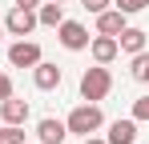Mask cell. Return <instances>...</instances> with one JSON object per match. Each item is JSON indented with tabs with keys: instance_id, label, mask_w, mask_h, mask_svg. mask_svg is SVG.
Here are the masks:
<instances>
[{
	"instance_id": "5b68a950",
	"label": "cell",
	"mask_w": 149,
	"mask_h": 144,
	"mask_svg": "<svg viewBox=\"0 0 149 144\" xmlns=\"http://www.w3.org/2000/svg\"><path fill=\"white\" fill-rule=\"evenodd\" d=\"M36 60H45L36 40H24V36H20L16 44H8V64H12V68H32Z\"/></svg>"
},
{
	"instance_id": "ac0fdd59",
	"label": "cell",
	"mask_w": 149,
	"mask_h": 144,
	"mask_svg": "<svg viewBox=\"0 0 149 144\" xmlns=\"http://www.w3.org/2000/svg\"><path fill=\"white\" fill-rule=\"evenodd\" d=\"M109 4H113V0H81V8H85V12H93V16H97V12H105Z\"/></svg>"
},
{
	"instance_id": "44dd1931",
	"label": "cell",
	"mask_w": 149,
	"mask_h": 144,
	"mask_svg": "<svg viewBox=\"0 0 149 144\" xmlns=\"http://www.w3.org/2000/svg\"><path fill=\"white\" fill-rule=\"evenodd\" d=\"M16 4H24V8H36V4H40V0H16Z\"/></svg>"
},
{
	"instance_id": "ba28073f",
	"label": "cell",
	"mask_w": 149,
	"mask_h": 144,
	"mask_svg": "<svg viewBox=\"0 0 149 144\" xmlns=\"http://www.w3.org/2000/svg\"><path fill=\"white\" fill-rule=\"evenodd\" d=\"M28 120V100H20V96H4L0 100V124H24Z\"/></svg>"
},
{
	"instance_id": "8992f818",
	"label": "cell",
	"mask_w": 149,
	"mask_h": 144,
	"mask_svg": "<svg viewBox=\"0 0 149 144\" xmlns=\"http://www.w3.org/2000/svg\"><path fill=\"white\" fill-rule=\"evenodd\" d=\"M61 80H65V68H61V64H52V60H36V64H32V84H36L40 92L61 88Z\"/></svg>"
},
{
	"instance_id": "ffe728a7",
	"label": "cell",
	"mask_w": 149,
	"mask_h": 144,
	"mask_svg": "<svg viewBox=\"0 0 149 144\" xmlns=\"http://www.w3.org/2000/svg\"><path fill=\"white\" fill-rule=\"evenodd\" d=\"M81 144H105V136H97V132H93V136H81Z\"/></svg>"
},
{
	"instance_id": "30bf717a",
	"label": "cell",
	"mask_w": 149,
	"mask_h": 144,
	"mask_svg": "<svg viewBox=\"0 0 149 144\" xmlns=\"http://www.w3.org/2000/svg\"><path fill=\"white\" fill-rule=\"evenodd\" d=\"M137 140V120L125 116V120H113L109 132H105V144H133Z\"/></svg>"
},
{
	"instance_id": "5bb4252c",
	"label": "cell",
	"mask_w": 149,
	"mask_h": 144,
	"mask_svg": "<svg viewBox=\"0 0 149 144\" xmlns=\"http://www.w3.org/2000/svg\"><path fill=\"white\" fill-rule=\"evenodd\" d=\"M129 76L137 84H149V48H141V52L129 56Z\"/></svg>"
},
{
	"instance_id": "7402d4cb",
	"label": "cell",
	"mask_w": 149,
	"mask_h": 144,
	"mask_svg": "<svg viewBox=\"0 0 149 144\" xmlns=\"http://www.w3.org/2000/svg\"><path fill=\"white\" fill-rule=\"evenodd\" d=\"M0 40H4V20H0Z\"/></svg>"
},
{
	"instance_id": "e0dca14e",
	"label": "cell",
	"mask_w": 149,
	"mask_h": 144,
	"mask_svg": "<svg viewBox=\"0 0 149 144\" xmlns=\"http://www.w3.org/2000/svg\"><path fill=\"white\" fill-rule=\"evenodd\" d=\"M133 120H149V96H137L133 100Z\"/></svg>"
},
{
	"instance_id": "7c38bea8",
	"label": "cell",
	"mask_w": 149,
	"mask_h": 144,
	"mask_svg": "<svg viewBox=\"0 0 149 144\" xmlns=\"http://www.w3.org/2000/svg\"><path fill=\"white\" fill-rule=\"evenodd\" d=\"M121 28H125V12H121V8H105V12H97V32L117 36Z\"/></svg>"
},
{
	"instance_id": "2e32d148",
	"label": "cell",
	"mask_w": 149,
	"mask_h": 144,
	"mask_svg": "<svg viewBox=\"0 0 149 144\" xmlns=\"http://www.w3.org/2000/svg\"><path fill=\"white\" fill-rule=\"evenodd\" d=\"M113 8H121L125 16H133V12H141V8H149V0H113Z\"/></svg>"
},
{
	"instance_id": "277c9868",
	"label": "cell",
	"mask_w": 149,
	"mask_h": 144,
	"mask_svg": "<svg viewBox=\"0 0 149 144\" xmlns=\"http://www.w3.org/2000/svg\"><path fill=\"white\" fill-rule=\"evenodd\" d=\"M56 40L69 48V52H85L93 36H89V28H85L81 20H61V24H56Z\"/></svg>"
},
{
	"instance_id": "52a82bcc",
	"label": "cell",
	"mask_w": 149,
	"mask_h": 144,
	"mask_svg": "<svg viewBox=\"0 0 149 144\" xmlns=\"http://www.w3.org/2000/svg\"><path fill=\"white\" fill-rule=\"evenodd\" d=\"M36 140H40V144H65V140H69V128H65V120H56V116L36 120Z\"/></svg>"
},
{
	"instance_id": "6da1fadb",
	"label": "cell",
	"mask_w": 149,
	"mask_h": 144,
	"mask_svg": "<svg viewBox=\"0 0 149 144\" xmlns=\"http://www.w3.org/2000/svg\"><path fill=\"white\" fill-rule=\"evenodd\" d=\"M65 128H69L73 136H93V132H101V128H105V112H101V104H93V100L77 104L73 112L65 116Z\"/></svg>"
},
{
	"instance_id": "7a4b0ae2",
	"label": "cell",
	"mask_w": 149,
	"mask_h": 144,
	"mask_svg": "<svg viewBox=\"0 0 149 144\" xmlns=\"http://www.w3.org/2000/svg\"><path fill=\"white\" fill-rule=\"evenodd\" d=\"M109 88H113V76H109V68L105 64H93V68L81 72V100H105L109 96Z\"/></svg>"
},
{
	"instance_id": "d6986e66",
	"label": "cell",
	"mask_w": 149,
	"mask_h": 144,
	"mask_svg": "<svg viewBox=\"0 0 149 144\" xmlns=\"http://www.w3.org/2000/svg\"><path fill=\"white\" fill-rule=\"evenodd\" d=\"M4 96H12V76L0 68V100H4Z\"/></svg>"
},
{
	"instance_id": "cb8c5ba5",
	"label": "cell",
	"mask_w": 149,
	"mask_h": 144,
	"mask_svg": "<svg viewBox=\"0 0 149 144\" xmlns=\"http://www.w3.org/2000/svg\"><path fill=\"white\" fill-rule=\"evenodd\" d=\"M24 144H28V140H24ZM36 144H40V140H36Z\"/></svg>"
},
{
	"instance_id": "3957f363",
	"label": "cell",
	"mask_w": 149,
	"mask_h": 144,
	"mask_svg": "<svg viewBox=\"0 0 149 144\" xmlns=\"http://www.w3.org/2000/svg\"><path fill=\"white\" fill-rule=\"evenodd\" d=\"M36 8H24V4H12L8 8V16H4V32L8 36H32V28H36Z\"/></svg>"
},
{
	"instance_id": "9c48e42d",
	"label": "cell",
	"mask_w": 149,
	"mask_h": 144,
	"mask_svg": "<svg viewBox=\"0 0 149 144\" xmlns=\"http://www.w3.org/2000/svg\"><path fill=\"white\" fill-rule=\"evenodd\" d=\"M89 52H93V64H109V60H117V36H105V32H97L93 40H89Z\"/></svg>"
},
{
	"instance_id": "8fae6325",
	"label": "cell",
	"mask_w": 149,
	"mask_h": 144,
	"mask_svg": "<svg viewBox=\"0 0 149 144\" xmlns=\"http://www.w3.org/2000/svg\"><path fill=\"white\" fill-rule=\"evenodd\" d=\"M117 48H121V52H129V56H133V52H141V48H145V28L125 24L121 32H117Z\"/></svg>"
},
{
	"instance_id": "4fadbf2b",
	"label": "cell",
	"mask_w": 149,
	"mask_h": 144,
	"mask_svg": "<svg viewBox=\"0 0 149 144\" xmlns=\"http://www.w3.org/2000/svg\"><path fill=\"white\" fill-rule=\"evenodd\" d=\"M36 20L49 24V28H56V24L65 20V4H56V0H49V4H45V0H40V4H36Z\"/></svg>"
},
{
	"instance_id": "603a6c76",
	"label": "cell",
	"mask_w": 149,
	"mask_h": 144,
	"mask_svg": "<svg viewBox=\"0 0 149 144\" xmlns=\"http://www.w3.org/2000/svg\"><path fill=\"white\" fill-rule=\"evenodd\" d=\"M56 4H69V0H56Z\"/></svg>"
},
{
	"instance_id": "9a60e30c",
	"label": "cell",
	"mask_w": 149,
	"mask_h": 144,
	"mask_svg": "<svg viewBox=\"0 0 149 144\" xmlns=\"http://www.w3.org/2000/svg\"><path fill=\"white\" fill-rule=\"evenodd\" d=\"M0 144H24V124H0Z\"/></svg>"
}]
</instances>
